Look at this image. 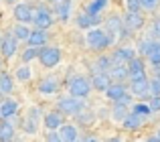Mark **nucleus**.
<instances>
[{
	"instance_id": "1a4fd4ad",
	"label": "nucleus",
	"mask_w": 160,
	"mask_h": 142,
	"mask_svg": "<svg viewBox=\"0 0 160 142\" xmlns=\"http://www.w3.org/2000/svg\"><path fill=\"white\" fill-rule=\"evenodd\" d=\"M132 59H134V51L132 49H118V51L112 55V63L113 65H124V63L128 65Z\"/></svg>"
},
{
	"instance_id": "393cba45",
	"label": "nucleus",
	"mask_w": 160,
	"mask_h": 142,
	"mask_svg": "<svg viewBox=\"0 0 160 142\" xmlns=\"http://www.w3.org/2000/svg\"><path fill=\"white\" fill-rule=\"evenodd\" d=\"M69 12H71V0H61L57 6V14L61 20H67L69 18Z\"/></svg>"
},
{
	"instance_id": "4468645a",
	"label": "nucleus",
	"mask_w": 160,
	"mask_h": 142,
	"mask_svg": "<svg viewBox=\"0 0 160 142\" xmlns=\"http://www.w3.org/2000/svg\"><path fill=\"white\" fill-rule=\"evenodd\" d=\"M144 24V18H142L140 12H128L124 20V28H140Z\"/></svg>"
},
{
	"instance_id": "7ed1b4c3",
	"label": "nucleus",
	"mask_w": 160,
	"mask_h": 142,
	"mask_svg": "<svg viewBox=\"0 0 160 142\" xmlns=\"http://www.w3.org/2000/svg\"><path fill=\"white\" fill-rule=\"evenodd\" d=\"M89 89H91V83L87 81L85 77H73L71 79V83H69V91H71V95L73 98H85L87 94H89Z\"/></svg>"
},
{
	"instance_id": "e433bc0d",
	"label": "nucleus",
	"mask_w": 160,
	"mask_h": 142,
	"mask_svg": "<svg viewBox=\"0 0 160 142\" xmlns=\"http://www.w3.org/2000/svg\"><path fill=\"white\" fill-rule=\"evenodd\" d=\"M148 108H150V112H160V95H152L150 98Z\"/></svg>"
},
{
	"instance_id": "423d86ee",
	"label": "nucleus",
	"mask_w": 160,
	"mask_h": 142,
	"mask_svg": "<svg viewBox=\"0 0 160 142\" xmlns=\"http://www.w3.org/2000/svg\"><path fill=\"white\" fill-rule=\"evenodd\" d=\"M128 77L132 79V81H138V79H144L146 77V71H144V61L138 59V57H134L132 61L128 63Z\"/></svg>"
},
{
	"instance_id": "2eb2a0df",
	"label": "nucleus",
	"mask_w": 160,
	"mask_h": 142,
	"mask_svg": "<svg viewBox=\"0 0 160 142\" xmlns=\"http://www.w3.org/2000/svg\"><path fill=\"white\" fill-rule=\"evenodd\" d=\"M16 110H18V104L14 99H6L0 104V118H10L16 114Z\"/></svg>"
},
{
	"instance_id": "de8ad7c7",
	"label": "nucleus",
	"mask_w": 160,
	"mask_h": 142,
	"mask_svg": "<svg viewBox=\"0 0 160 142\" xmlns=\"http://www.w3.org/2000/svg\"><path fill=\"white\" fill-rule=\"evenodd\" d=\"M6 2H8V4H12V2H14V0H6Z\"/></svg>"
},
{
	"instance_id": "412c9836",
	"label": "nucleus",
	"mask_w": 160,
	"mask_h": 142,
	"mask_svg": "<svg viewBox=\"0 0 160 142\" xmlns=\"http://www.w3.org/2000/svg\"><path fill=\"white\" fill-rule=\"evenodd\" d=\"M113 118H116V120H122V122H124V120L128 118V104H124V102H116V106H113Z\"/></svg>"
},
{
	"instance_id": "58836bf2",
	"label": "nucleus",
	"mask_w": 160,
	"mask_h": 142,
	"mask_svg": "<svg viewBox=\"0 0 160 142\" xmlns=\"http://www.w3.org/2000/svg\"><path fill=\"white\" fill-rule=\"evenodd\" d=\"M150 94L160 95V79H152V81H150Z\"/></svg>"
},
{
	"instance_id": "c9c22d12",
	"label": "nucleus",
	"mask_w": 160,
	"mask_h": 142,
	"mask_svg": "<svg viewBox=\"0 0 160 142\" xmlns=\"http://www.w3.org/2000/svg\"><path fill=\"white\" fill-rule=\"evenodd\" d=\"M16 77L20 79V81H27V79H31V67H20L16 71Z\"/></svg>"
},
{
	"instance_id": "9b49d317",
	"label": "nucleus",
	"mask_w": 160,
	"mask_h": 142,
	"mask_svg": "<svg viewBox=\"0 0 160 142\" xmlns=\"http://www.w3.org/2000/svg\"><path fill=\"white\" fill-rule=\"evenodd\" d=\"M47 31H31V37H28V45L31 47H35V49H39V47H43L45 43H47Z\"/></svg>"
},
{
	"instance_id": "20e7f679",
	"label": "nucleus",
	"mask_w": 160,
	"mask_h": 142,
	"mask_svg": "<svg viewBox=\"0 0 160 142\" xmlns=\"http://www.w3.org/2000/svg\"><path fill=\"white\" fill-rule=\"evenodd\" d=\"M32 23L37 24L39 31H47V28L55 23V18H53L51 10H47V8L41 6V8H35V18H32Z\"/></svg>"
},
{
	"instance_id": "7c9ffc66",
	"label": "nucleus",
	"mask_w": 160,
	"mask_h": 142,
	"mask_svg": "<svg viewBox=\"0 0 160 142\" xmlns=\"http://www.w3.org/2000/svg\"><path fill=\"white\" fill-rule=\"evenodd\" d=\"M148 59H150V63H152L154 67L160 65V43H154V47H152V51H150Z\"/></svg>"
},
{
	"instance_id": "37998d69",
	"label": "nucleus",
	"mask_w": 160,
	"mask_h": 142,
	"mask_svg": "<svg viewBox=\"0 0 160 142\" xmlns=\"http://www.w3.org/2000/svg\"><path fill=\"white\" fill-rule=\"evenodd\" d=\"M154 69H156V79H160V65H156Z\"/></svg>"
},
{
	"instance_id": "f3484780",
	"label": "nucleus",
	"mask_w": 160,
	"mask_h": 142,
	"mask_svg": "<svg viewBox=\"0 0 160 142\" xmlns=\"http://www.w3.org/2000/svg\"><path fill=\"white\" fill-rule=\"evenodd\" d=\"M61 124H63V118L59 112H51V114L45 116V126L49 130H57V128H61Z\"/></svg>"
},
{
	"instance_id": "f704fd0d",
	"label": "nucleus",
	"mask_w": 160,
	"mask_h": 142,
	"mask_svg": "<svg viewBox=\"0 0 160 142\" xmlns=\"http://www.w3.org/2000/svg\"><path fill=\"white\" fill-rule=\"evenodd\" d=\"M138 2H140V8H144V10H154L158 6V0H138Z\"/></svg>"
},
{
	"instance_id": "5701e85b",
	"label": "nucleus",
	"mask_w": 160,
	"mask_h": 142,
	"mask_svg": "<svg viewBox=\"0 0 160 142\" xmlns=\"http://www.w3.org/2000/svg\"><path fill=\"white\" fill-rule=\"evenodd\" d=\"M142 120H144L142 116H138V114H134V112H132V114H128V118L124 120V126L128 128V130H134V128H140Z\"/></svg>"
},
{
	"instance_id": "09e8293b",
	"label": "nucleus",
	"mask_w": 160,
	"mask_h": 142,
	"mask_svg": "<svg viewBox=\"0 0 160 142\" xmlns=\"http://www.w3.org/2000/svg\"><path fill=\"white\" fill-rule=\"evenodd\" d=\"M53 2H61V0H53Z\"/></svg>"
},
{
	"instance_id": "0eeeda50",
	"label": "nucleus",
	"mask_w": 160,
	"mask_h": 142,
	"mask_svg": "<svg viewBox=\"0 0 160 142\" xmlns=\"http://www.w3.org/2000/svg\"><path fill=\"white\" fill-rule=\"evenodd\" d=\"M39 108H28L27 112V120H24V130L28 134H35L37 128H39Z\"/></svg>"
},
{
	"instance_id": "6ab92c4d",
	"label": "nucleus",
	"mask_w": 160,
	"mask_h": 142,
	"mask_svg": "<svg viewBox=\"0 0 160 142\" xmlns=\"http://www.w3.org/2000/svg\"><path fill=\"white\" fill-rule=\"evenodd\" d=\"M106 94H108L109 99H113V102H120V99L126 95V87L120 85V83H118V85H109L108 89H106Z\"/></svg>"
},
{
	"instance_id": "72a5a7b5",
	"label": "nucleus",
	"mask_w": 160,
	"mask_h": 142,
	"mask_svg": "<svg viewBox=\"0 0 160 142\" xmlns=\"http://www.w3.org/2000/svg\"><path fill=\"white\" fill-rule=\"evenodd\" d=\"M39 51H41V49H35V47H28L27 51L22 53V59H24V61H32V59H35V57H39Z\"/></svg>"
},
{
	"instance_id": "aec40b11",
	"label": "nucleus",
	"mask_w": 160,
	"mask_h": 142,
	"mask_svg": "<svg viewBox=\"0 0 160 142\" xmlns=\"http://www.w3.org/2000/svg\"><path fill=\"white\" fill-rule=\"evenodd\" d=\"M14 128L10 122H0V142H12Z\"/></svg>"
},
{
	"instance_id": "f03ea898",
	"label": "nucleus",
	"mask_w": 160,
	"mask_h": 142,
	"mask_svg": "<svg viewBox=\"0 0 160 142\" xmlns=\"http://www.w3.org/2000/svg\"><path fill=\"white\" fill-rule=\"evenodd\" d=\"M39 59L45 67H55L61 61V51L57 47H43L39 51Z\"/></svg>"
},
{
	"instance_id": "ddd939ff",
	"label": "nucleus",
	"mask_w": 160,
	"mask_h": 142,
	"mask_svg": "<svg viewBox=\"0 0 160 142\" xmlns=\"http://www.w3.org/2000/svg\"><path fill=\"white\" fill-rule=\"evenodd\" d=\"M132 94L140 95V98H144V95L150 94V81L148 79H138V81H132Z\"/></svg>"
},
{
	"instance_id": "b1692460",
	"label": "nucleus",
	"mask_w": 160,
	"mask_h": 142,
	"mask_svg": "<svg viewBox=\"0 0 160 142\" xmlns=\"http://www.w3.org/2000/svg\"><path fill=\"white\" fill-rule=\"evenodd\" d=\"M14 83H12V77L8 73H0V91L2 94H10Z\"/></svg>"
},
{
	"instance_id": "2f4dec72",
	"label": "nucleus",
	"mask_w": 160,
	"mask_h": 142,
	"mask_svg": "<svg viewBox=\"0 0 160 142\" xmlns=\"http://www.w3.org/2000/svg\"><path fill=\"white\" fill-rule=\"evenodd\" d=\"M154 43H156V41H152V39H146V41H142V43H140V49H138V51H140L142 55H150V51H152Z\"/></svg>"
},
{
	"instance_id": "a18cd8bd",
	"label": "nucleus",
	"mask_w": 160,
	"mask_h": 142,
	"mask_svg": "<svg viewBox=\"0 0 160 142\" xmlns=\"http://www.w3.org/2000/svg\"><path fill=\"white\" fill-rule=\"evenodd\" d=\"M85 142H98V140H95V138H87Z\"/></svg>"
},
{
	"instance_id": "39448f33",
	"label": "nucleus",
	"mask_w": 160,
	"mask_h": 142,
	"mask_svg": "<svg viewBox=\"0 0 160 142\" xmlns=\"http://www.w3.org/2000/svg\"><path fill=\"white\" fill-rule=\"evenodd\" d=\"M57 108L63 112V114L75 116V114H79V112L83 110V102L77 99V98H63V99H59Z\"/></svg>"
},
{
	"instance_id": "6e6552de",
	"label": "nucleus",
	"mask_w": 160,
	"mask_h": 142,
	"mask_svg": "<svg viewBox=\"0 0 160 142\" xmlns=\"http://www.w3.org/2000/svg\"><path fill=\"white\" fill-rule=\"evenodd\" d=\"M14 18H18L20 23H31L35 18V8L28 4H16L14 6Z\"/></svg>"
},
{
	"instance_id": "f8f14e48",
	"label": "nucleus",
	"mask_w": 160,
	"mask_h": 142,
	"mask_svg": "<svg viewBox=\"0 0 160 142\" xmlns=\"http://www.w3.org/2000/svg\"><path fill=\"white\" fill-rule=\"evenodd\" d=\"M0 51H2L4 57H12L16 51V39L14 37H4L2 41H0Z\"/></svg>"
},
{
	"instance_id": "bb28decb",
	"label": "nucleus",
	"mask_w": 160,
	"mask_h": 142,
	"mask_svg": "<svg viewBox=\"0 0 160 142\" xmlns=\"http://www.w3.org/2000/svg\"><path fill=\"white\" fill-rule=\"evenodd\" d=\"M28 37H31V31L24 24H16L14 27V39L16 41H28Z\"/></svg>"
},
{
	"instance_id": "79ce46f5",
	"label": "nucleus",
	"mask_w": 160,
	"mask_h": 142,
	"mask_svg": "<svg viewBox=\"0 0 160 142\" xmlns=\"http://www.w3.org/2000/svg\"><path fill=\"white\" fill-rule=\"evenodd\" d=\"M81 116H83V118H81V120H83V122H85V124H87V122H91V118H89V116H93V114H81Z\"/></svg>"
},
{
	"instance_id": "dca6fc26",
	"label": "nucleus",
	"mask_w": 160,
	"mask_h": 142,
	"mask_svg": "<svg viewBox=\"0 0 160 142\" xmlns=\"http://www.w3.org/2000/svg\"><path fill=\"white\" fill-rule=\"evenodd\" d=\"M91 85H93L95 89H99V91H106L108 87L112 85V83H109V75H108V73H95Z\"/></svg>"
},
{
	"instance_id": "9d476101",
	"label": "nucleus",
	"mask_w": 160,
	"mask_h": 142,
	"mask_svg": "<svg viewBox=\"0 0 160 142\" xmlns=\"http://www.w3.org/2000/svg\"><path fill=\"white\" fill-rule=\"evenodd\" d=\"M57 134L61 138V142H75L77 140V128L71 126V124H61Z\"/></svg>"
},
{
	"instance_id": "a211bd4d",
	"label": "nucleus",
	"mask_w": 160,
	"mask_h": 142,
	"mask_svg": "<svg viewBox=\"0 0 160 142\" xmlns=\"http://www.w3.org/2000/svg\"><path fill=\"white\" fill-rule=\"evenodd\" d=\"M99 23H102V18H99V16H91V14H87V12H85V14H81V16L77 18V24H79L81 28L95 27V24H99Z\"/></svg>"
},
{
	"instance_id": "49530a36",
	"label": "nucleus",
	"mask_w": 160,
	"mask_h": 142,
	"mask_svg": "<svg viewBox=\"0 0 160 142\" xmlns=\"http://www.w3.org/2000/svg\"><path fill=\"white\" fill-rule=\"evenodd\" d=\"M109 142H120V138H112V140H109Z\"/></svg>"
},
{
	"instance_id": "c756f323",
	"label": "nucleus",
	"mask_w": 160,
	"mask_h": 142,
	"mask_svg": "<svg viewBox=\"0 0 160 142\" xmlns=\"http://www.w3.org/2000/svg\"><path fill=\"white\" fill-rule=\"evenodd\" d=\"M109 67H112V59H109V57H99V59L95 61V69H98V73L109 71Z\"/></svg>"
},
{
	"instance_id": "cd10ccee",
	"label": "nucleus",
	"mask_w": 160,
	"mask_h": 142,
	"mask_svg": "<svg viewBox=\"0 0 160 142\" xmlns=\"http://www.w3.org/2000/svg\"><path fill=\"white\" fill-rule=\"evenodd\" d=\"M109 75L116 77V79H124V77H128V69H126L124 65H113L112 63V67H109Z\"/></svg>"
},
{
	"instance_id": "473e14b6",
	"label": "nucleus",
	"mask_w": 160,
	"mask_h": 142,
	"mask_svg": "<svg viewBox=\"0 0 160 142\" xmlns=\"http://www.w3.org/2000/svg\"><path fill=\"white\" fill-rule=\"evenodd\" d=\"M134 114H138V116H142V118H146V116L150 114V108L146 106V104H136V106H134Z\"/></svg>"
},
{
	"instance_id": "a19ab883",
	"label": "nucleus",
	"mask_w": 160,
	"mask_h": 142,
	"mask_svg": "<svg viewBox=\"0 0 160 142\" xmlns=\"http://www.w3.org/2000/svg\"><path fill=\"white\" fill-rule=\"evenodd\" d=\"M152 35H158L160 37V18L154 23V27H152Z\"/></svg>"
},
{
	"instance_id": "a878e982",
	"label": "nucleus",
	"mask_w": 160,
	"mask_h": 142,
	"mask_svg": "<svg viewBox=\"0 0 160 142\" xmlns=\"http://www.w3.org/2000/svg\"><path fill=\"white\" fill-rule=\"evenodd\" d=\"M106 4H108V0H91L89 8H87V14L98 16V14H99V10H102V8H106Z\"/></svg>"
},
{
	"instance_id": "4be33fe9",
	"label": "nucleus",
	"mask_w": 160,
	"mask_h": 142,
	"mask_svg": "<svg viewBox=\"0 0 160 142\" xmlns=\"http://www.w3.org/2000/svg\"><path fill=\"white\" fill-rule=\"evenodd\" d=\"M108 31L112 33V35H118V33L124 31V24H122V20L118 18V16H109L108 18ZM109 35V37H112Z\"/></svg>"
},
{
	"instance_id": "4c0bfd02",
	"label": "nucleus",
	"mask_w": 160,
	"mask_h": 142,
	"mask_svg": "<svg viewBox=\"0 0 160 142\" xmlns=\"http://www.w3.org/2000/svg\"><path fill=\"white\" fill-rule=\"evenodd\" d=\"M126 8H128V12H138L140 10V2L138 0H126Z\"/></svg>"
},
{
	"instance_id": "c85d7f7f",
	"label": "nucleus",
	"mask_w": 160,
	"mask_h": 142,
	"mask_svg": "<svg viewBox=\"0 0 160 142\" xmlns=\"http://www.w3.org/2000/svg\"><path fill=\"white\" fill-rule=\"evenodd\" d=\"M39 91L41 94H55V91H57V83H55L53 79H45L39 85Z\"/></svg>"
},
{
	"instance_id": "c03bdc74",
	"label": "nucleus",
	"mask_w": 160,
	"mask_h": 142,
	"mask_svg": "<svg viewBox=\"0 0 160 142\" xmlns=\"http://www.w3.org/2000/svg\"><path fill=\"white\" fill-rule=\"evenodd\" d=\"M154 138H156V140H158V142H160V130H158V132H156V136H154Z\"/></svg>"
},
{
	"instance_id": "f257e3e1",
	"label": "nucleus",
	"mask_w": 160,
	"mask_h": 142,
	"mask_svg": "<svg viewBox=\"0 0 160 142\" xmlns=\"http://www.w3.org/2000/svg\"><path fill=\"white\" fill-rule=\"evenodd\" d=\"M87 45H89L91 49H95V51L109 47L108 33H106V31H102V28H91V31L87 33Z\"/></svg>"
},
{
	"instance_id": "ea45409f",
	"label": "nucleus",
	"mask_w": 160,
	"mask_h": 142,
	"mask_svg": "<svg viewBox=\"0 0 160 142\" xmlns=\"http://www.w3.org/2000/svg\"><path fill=\"white\" fill-rule=\"evenodd\" d=\"M47 142H61V138H59L57 132H49V134H47Z\"/></svg>"
}]
</instances>
